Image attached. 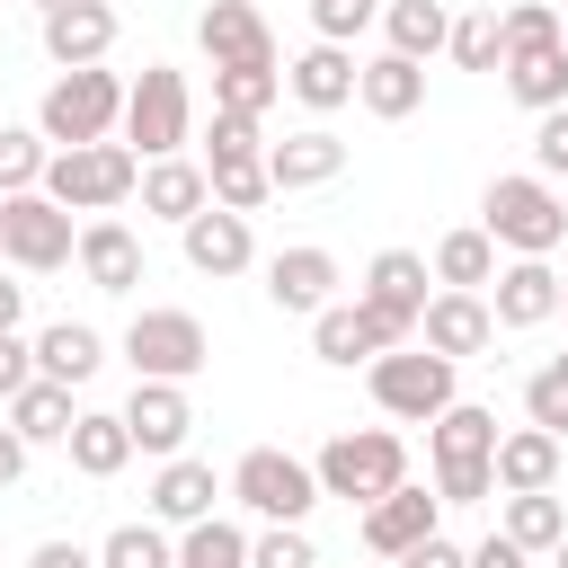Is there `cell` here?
I'll use <instances>...</instances> for the list:
<instances>
[{
    "mask_svg": "<svg viewBox=\"0 0 568 568\" xmlns=\"http://www.w3.org/2000/svg\"><path fill=\"white\" fill-rule=\"evenodd\" d=\"M479 231H488L506 257H550V248L568 240V195H559L541 169L488 178V195H479Z\"/></svg>",
    "mask_w": 568,
    "mask_h": 568,
    "instance_id": "obj_1",
    "label": "cell"
},
{
    "mask_svg": "<svg viewBox=\"0 0 568 568\" xmlns=\"http://www.w3.org/2000/svg\"><path fill=\"white\" fill-rule=\"evenodd\" d=\"M364 382H373L382 417H399V426H435V417L462 399V364H453V355H435L426 337H408V346L373 355V364H364Z\"/></svg>",
    "mask_w": 568,
    "mask_h": 568,
    "instance_id": "obj_2",
    "label": "cell"
},
{
    "mask_svg": "<svg viewBox=\"0 0 568 568\" xmlns=\"http://www.w3.org/2000/svg\"><path fill=\"white\" fill-rule=\"evenodd\" d=\"M124 89H133V80H115L106 62H80V71H62V80L44 89L36 133H44L53 151H71V142H115V133H124Z\"/></svg>",
    "mask_w": 568,
    "mask_h": 568,
    "instance_id": "obj_3",
    "label": "cell"
},
{
    "mask_svg": "<svg viewBox=\"0 0 568 568\" xmlns=\"http://www.w3.org/2000/svg\"><path fill=\"white\" fill-rule=\"evenodd\" d=\"M320 497H346V506H373V497H390L399 479H408V444L390 435V426H346V435H328L320 444Z\"/></svg>",
    "mask_w": 568,
    "mask_h": 568,
    "instance_id": "obj_4",
    "label": "cell"
},
{
    "mask_svg": "<svg viewBox=\"0 0 568 568\" xmlns=\"http://www.w3.org/2000/svg\"><path fill=\"white\" fill-rule=\"evenodd\" d=\"M133 186H142V151L133 142H71L44 169V195L71 204V213H115Z\"/></svg>",
    "mask_w": 568,
    "mask_h": 568,
    "instance_id": "obj_5",
    "label": "cell"
},
{
    "mask_svg": "<svg viewBox=\"0 0 568 568\" xmlns=\"http://www.w3.org/2000/svg\"><path fill=\"white\" fill-rule=\"evenodd\" d=\"M124 142H133L142 160H169V151H186V142H195V98H186V71L142 62V80L124 89Z\"/></svg>",
    "mask_w": 568,
    "mask_h": 568,
    "instance_id": "obj_6",
    "label": "cell"
},
{
    "mask_svg": "<svg viewBox=\"0 0 568 568\" xmlns=\"http://www.w3.org/2000/svg\"><path fill=\"white\" fill-rule=\"evenodd\" d=\"M124 364H133V382H195L213 364V337H204L195 311H133Z\"/></svg>",
    "mask_w": 568,
    "mask_h": 568,
    "instance_id": "obj_7",
    "label": "cell"
},
{
    "mask_svg": "<svg viewBox=\"0 0 568 568\" xmlns=\"http://www.w3.org/2000/svg\"><path fill=\"white\" fill-rule=\"evenodd\" d=\"M231 497H240L257 524H302V515L320 506V470L293 462V453H275V444H248V453L231 462Z\"/></svg>",
    "mask_w": 568,
    "mask_h": 568,
    "instance_id": "obj_8",
    "label": "cell"
},
{
    "mask_svg": "<svg viewBox=\"0 0 568 568\" xmlns=\"http://www.w3.org/2000/svg\"><path fill=\"white\" fill-rule=\"evenodd\" d=\"M0 231H9V266H18V275H53V266L80 257V222H71V204H53L44 186L0 195Z\"/></svg>",
    "mask_w": 568,
    "mask_h": 568,
    "instance_id": "obj_9",
    "label": "cell"
},
{
    "mask_svg": "<svg viewBox=\"0 0 568 568\" xmlns=\"http://www.w3.org/2000/svg\"><path fill=\"white\" fill-rule=\"evenodd\" d=\"M195 44H204L213 71H275V36H266L257 0H213L195 18Z\"/></svg>",
    "mask_w": 568,
    "mask_h": 568,
    "instance_id": "obj_10",
    "label": "cell"
},
{
    "mask_svg": "<svg viewBox=\"0 0 568 568\" xmlns=\"http://www.w3.org/2000/svg\"><path fill=\"white\" fill-rule=\"evenodd\" d=\"M417 337L435 346V355H453V364H470V355H488L497 346V311H488V293H426V311H417Z\"/></svg>",
    "mask_w": 568,
    "mask_h": 568,
    "instance_id": "obj_11",
    "label": "cell"
},
{
    "mask_svg": "<svg viewBox=\"0 0 568 568\" xmlns=\"http://www.w3.org/2000/svg\"><path fill=\"white\" fill-rule=\"evenodd\" d=\"M266 302H275L284 320H320V311L337 302V257L311 248V240H302V248H275V257H266Z\"/></svg>",
    "mask_w": 568,
    "mask_h": 568,
    "instance_id": "obj_12",
    "label": "cell"
},
{
    "mask_svg": "<svg viewBox=\"0 0 568 568\" xmlns=\"http://www.w3.org/2000/svg\"><path fill=\"white\" fill-rule=\"evenodd\" d=\"M355 80H364V62H355V44H302L293 62H284V89L311 106V115H337V106H355Z\"/></svg>",
    "mask_w": 568,
    "mask_h": 568,
    "instance_id": "obj_13",
    "label": "cell"
},
{
    "mask_svg": "<svg viewBox=\"0 0 568 568\" xmlns=\"http://www.w3.org/2000/svg\"><path fill=\"white\" fill-rule=\"evenodd\" d=\"M178 240H186V266H195V275H248V266H257V231H248V213H231V204H204L195 222H178Z\"/></svg>",
    "mask_w": 568,
    "mask_h": 568,
    "instance_id": "obj_14",
    "label": "cell"
},
{
    "mask_svg": "<svg viewBox=\"0 0 568 568\" xmlns=\"http://www.w3.org/2000/svg\"><path fill=\"white\" fill-rule=\"evenodd\" d=\"M559 266L550 257H506L497 266V284H488V311H497V328H541V320H559Z\"/></svg>",
    "mask_w": 568,
    "mask_h": 568,
    "instance_id": "obj_15",
    "label": "cell"
},
{
    "mask_svg": "<svg viewBox=\"0 0 568 568\" xmlns=\"http://www.w3.org/2000/svg\"><path fill=\"white\" fill-rule=\"evenodd\" d=\"M124 426H133V444L142 453H186V426H195V399H186V382H133V399H124Z\"/></svg>",
    "mask_w": 568,
    "mask_h": 568,
    "instance_id": "obj_16",
    "label": "cell"
},
{
    "mask_svg": "<svg viewBox=\"0 0 568 568\" xmlns=\"http://www.w3.org/2000/svg\"><path fill=\"white\" fill-rule=\"evenodd\" d=\"M435 515H444V497H426V488H390V497H373L364 506V550L373 559H399V550H417L426 532H435Z\"/></svg>",
    "mask_w": 568,
    "mask_h": 568,
    "instance_id": "obj_17",
    "label": "cell"
},
{
    "mask_svg": "<svg viewBox=\"0 0 568 568\" xmlns=\"http://www.w3.org/2000/svg\"><path fill=\"white\" fill-rule=\"evenodd\" d=\"M142 213L151 222H195L204 204H213V178H204V160H186V151H169V160H142Z\"/></svg>",
    "mask_w": 568,
    "mask_h": 568,
    "instance_id": "obj_18",
    "label": "cell"
},
{
    "mask_svg": "<svg viewBox=\"0 0 568 568\" xmlns=\"http://www.w3.org/2000/svg\"><path fill=\"white\" fill-rule=\"evenodd\" d=\"M80 275H89L98 293H133V284H142V240H133V222L89 213V222H80Z\"/></svg>",
    "mask_w": 568,
    "mask_h": 568,
    "instance_id": "obj_19",
    "label": "cell"
},
{
    "mask_svg": "<svg viewBox=\"0 0 568 568\" xmlns=\"http://www.w3.org/2000/svg\"><path fill=\"white\" fill-rule=\"evenodd\" d=\"M337 169H346V142H337L328 124H302V133L266 142V178H275V195H293V186H328Z\"/></svg>",
    "mask_w": 568,
    "mask_h": 568,
    "instance_id": "obj_20",
    "label": "cell"
},
{
    "mask_svg": "<svg viewBox=\"0 0 568 568\" xmlns=\"http://www.w3.org/2000/svg\"><path fill=\"white\" fill-rule=\"evenodd\" d=\"M222 506V479H213V462H186V453H169L160 462V479H151V524H204Z\"/></svg>",
    "mask_w": 568,
    "mask_h": 568,
    "instance_id": "obj_21",
    "label": "cell"
},
{
    "mask_svg": "<svg viewBox=\"0 0 568 568\" xmlns=\"http://www.w3.org/2000/svg\"><path fill=\"white\" fill-rule=\"evenodd\" d=\"M106 44H115V9H106V0L44 9V53H53L62 71H80V62H106Z\"/></svg>",
    "mask_w": 568,
    "mask_h": 568,
    "instance_id": "obj_22",
    "label": "cell"
},
{
    "mask_svg": "<svg viewBox=\"0 0 568 568\" xmlns=\"http://www.w3.org/2000/svg\"><path fill=\"white\" fill-rule=\"evenodd\" d=\"M355 98H364V115L399 124V115H417V106H426V62H408V53H390V44H382V53L364 62Z\"/></svg>",
    "mask_w": 568,
    "mask_h": 568,
    "instance_id": "obj_23",
    "label": "cell"
},
{
    "mask_svg": "<svg viewBox=\"0 0 568 568\" xmlns=\"http://www.w3.org/2000/svg\"><path fill=\"white\" fill-rule=\"evenodd\" d=\"M311 355L320 364H373V355H390V337H382V320L364 302H328L311 320Z\"/></svg>",
    "mask_w": 568,
    "mask_h": 568,
    "instance_id": "obj_24",
    "label": "cell"
},
{
    "mask_svg": "<svg viewBox=\"0 0 568 568\" xmlns=\"http://www.w3.org/2000/svg\"><path fill=\"white\" fill-rule=\"evenodd\" d=\"M133 453H142V444H133L124 408H80V417H71V470H80V479H115Z\"/></svg>",
    "mask_w": 568,
    "mask_h": 568,
    "instance_id": "obj_25",
    "label": "cell"
},
{
    "mask_svg": "<svg viewBox=\"0 0 568 568\" xmlns=\"http://www.w3.org/2000/svg\"><path fill=\"white\" fill-rule=\"evenodd\" d=\"M524 488H559V435L532 417L515 435H497V497H524Z\"/></svg>",
    "mask_w": 568,
    "mask_h": 568,
    "instance_id": "obj_26",
    "label": "cell"
},
{
    "mask_svg": "<svg viewBox=\"0 0 568 568\" xmlns=\"http://www.w3.org/2000/svg\"><path fill=\"white\" fill-rule=\"evenodd\" d=\"M426 284H435V266H426L417 248H382V257L364 266V284H355V293H364L373 311H399V320H417V311H426Z\"/></svg>",
    "mask_w": 568,
    "mask_h": 568,
    "instance_id": "obj_27",
    "label": "cell"
},
{
    "mask_svg": "<svg viewBox=\"0 0 568 568\" xmlns=\"http://www.w3.org/2000/svg\"><path fill=\"white\" fill-rule=\"evenodd\" d=\"M506 89H515V106H568V36H550V44H515L506 53Z\"/></svg>",
    "mask_w": 568,
    "mask_h": 568,
    "instance_id": "obj_28",
    "label": "cell"
},
{
    "mask_svg": "<svg viewBox=\"0 0 568 568\" xmlns=\"http://www.w3.org/2000/svg\"><path fill=\"white\" fill-rule=\"evenodd\" d=\"M98 364H106V337H98L89 320H53V328H36V373H44V382H71V390H80Z\"/></svg>",
    "mask_w": 568,
    "mask_h": 568,
    "instance_id": "obj_29",
    "label": "cell"
},
{
    "mask_svg": "<svg viewBox=\"0 0 568 568\" xmlns=\"http://www.w3.org/2000/svg\"><path fill=\"white\" fill-rule=\"evenodd\" d=\"M382 36H390V53L435 62L453 44V18H444V0H382Z\"/></svg>",
    "mask_w": 568,
    "mask_h": 568,
    "instance_id": "obj_30",
    "label": "cell"
},
{
    "mask_svg": "<svg viewBox=\"0 0 568 568\" xmlns=\"http://www.w3.org/2000/svg\"><path fill=\"white\" fill-rule=\"evenodd\" d=\"M426 266H435V284H453V293H488V284H497V240H488L479 222H470V231H444Z\"/></svg>",
    "mask_w": 568,
    "mask_h": 568,
    "instance_id": "obj_31",
    "label": "cell"
},
{
    "mask_svg": "<svg viewBox=\"0 0 568 568\" xmlns=\"http://www.w3.org/2000/svg\"><path fill=\"white\" fill-rule=\"evenodd\" d=\"M426 444H435V462H497V408L453 399V408L426 426Z\"/></svg>",
    "mask_w": 568,
    "mask_h": 568,
    "instance_id": "obj_32",
    "label": "cell"
},
{
    "mask_svg": "<svg viewBox=\"0 0 568 568\" xmlns=\"http://www.w3.org/2000/svg\"><path fill=\"white\" fill-rule=\"evenodd\" d=\"M71 417H80V408H71V382H44V373L9 399V426H18L27 444H71Z\"/></svg>",
    "mask_w": 568,
    "mask_h": 568,
    "instance_id": "obj_33",
    "label": "cell"
},
{
    "mask_svg": "<svg viewBox=\"0 0 568 568\" xmlns=\"http://www.w3.org/2000/svg\"><path fill=\"white\" fill-rule=\"evenodd\" d=\"M204 178H213V204H231V213H257V204L275 195V178H266V151H231V160H204Z\"/></svg>",
    "mask_w": 568,
    "mask_h": 568,
    "instance_id": "obj_34",
    "label": "cell"
},
{
    "mask_svg": "<svg viewBox=\"0 0 568 568\" xmlns=\"http://www.w3.org/2000/svg\"><path fill=\"white\" fill-rule=\"evenodd\" d=\"M462 71H506V9H470L453 18V44H444Z\"/></svg>",
    "mask_w": 568,
    "mask_h": 568,
    "instance_id": "obj_35",
    "label": "cell"
},
{
    "mask_svg": "<svg viewBox=\"0 0 568 568\" xmlns=\"http://www.w3.org/2000/svg\"><path fill=\"white\" fill-rule=\"evenodd\" d=\"M44 169H53V142H44L36 124H0V195L44 186Z\"/></svg>",
    "mask_w": 568,
    "mask_h": 568,
    "instance_id": "obj_36",
    "label": "cell"
},
{
    "mask_svg": "<svg viewBox=\"0 0 568 568\" xmlns=\"http://www.w3.org/2000/svg\"><path fill=\"white\" fill-rule=\"evenodd\" d=\"M98 568H178V541H169V524H115L98 541Z\"/></svg>",
    "mask_w": 568,
    "mask_h": 568,
    "instance_id": "obj_37",
    "label": "cell"
},
{
    "mask_svg": "<svg viewBox=\"0 0 568 568\" xmlns=\"http://www.w3.org/2000/svg\"><path fill=\"white\" fill-rule=\"evenodd\" d=\"M178 568H248V532L222 524V515H204V524L178 532Z\"/></svg>",
    "mask_w": 568,
    "mask_h": 568,
    "instance_id": "obj_38",
    "label": "cell"
},
{
    "mask_svg": "<svg viewBox=\"0 0 568 568\" xmlns=\"http://www.w3.org/2000/svg\"><path fill=\"white\" fill-rule=\"evenodd\" d=\"M506 532H515L524 550H559V532H568V506H559L550 488H524V497H506Z\"/></svg>",
    "mask_w": 568,
    "mask_h": 568,
    "instance_id": "obj_39",
    "label": "cell"
},
{
    "mask_svg": "<svg viewBox=\"0 0 568 568\" xmlns=\"http://www.w3.org/2000/svg\"><path fill=\"white\" fill-rule=\"evenodd\" d=\"M275 98H284V62H275V71H213V106H222V115H257V124H266Z\"/></svg>",
    "mask_w": 568,
    "mask_h": 568,
    "instance_id": "obj_40",
    "label": "cell"
},
{
    "mask_svg": "<svg viewBox=\"0 0 568 568\" xmlns=\"http://www.w3.org/2000/svg\"><path fill=\"white\" fill-rule=\"evenodd\" d=\"M524 417L550 426V435H568V355H550V364L524 382Z\"/></svg>",
    "mask_w": 568,
    "mask_h": 568,
    "instance_id": "obj_41",
    "label": "cell"
},
{
    "mask_svg": "<svg viewBox=\"0 0 568 568\" xmlns=\"http://www.w3.org/2000/svg\"><path fill=\"white\" fill-rule=\"evenodd\" d=\"M248 568H320V550H311L302 524H266V532L248 541Z\"/></svg>",
    "mask_w": 568,
    "mask_h": 568,
    "instance_id": "obj_42",
    "label": "cell"
},
{
    "mask_svg": "<svg viewBox=\"0 0 568 568\" xmlns=\"http://www.w3.org/2000/svg\"><path fill=\"white\" fill-rule=\"evenodd\" d=\"M435 497H444V506H479V497H497V462H435Z\"/></svg>",
    "mask_w": 568,
    "mask_h": 568,
    "instance_id": "obj_43",
    "label": "cell"
},
{
    "mask_svg": "<svg viewBox=\"0 0 568 568\" xmlns=\"http://www.w3.org/2000/svg\"><path fill=\"white\" fill-rule=\"evenodd\" d=\"M373 18H382V0H311V27H320L328 44H355Z\"/></svg>",
    "mask_w": 568,
    "mask_h": 568,
    "instance_id": "obj_44",
    "label": "cell"
},
{
    "mask_svg": "<svg viewBox=\"0 0 568 568\" xmlns=\"http://www.w3.org/2000/svg\"><path fill=\"white\" fill-rule=\"evenodd\" d=\"M532 169H541L550 186L568 178V106H541V115H532Z\"/></svg>",
    "mask_w": 568,
    "mask_h": 568,
    "instance_id": "obj_45",
    "label": "cell"
},
{
    "mask_svg": "<svg viewBox=\"0 0 568 568\" xmlns=\"http://www.w3.org/2000/svg\"><path fill=\"white\" fill-rule=\"evenodd\" d=\"M559 36V9L550 0H506V53L515 44H550Z\"/></svg>",
    "mask_w": 568,
    "mask_h": 568,
    "instance_id": "obj_46",
    "label": "cell"
},
{
    "mask_svg": "<svg viewBox=\"0 0 568 568\" xmlns=\"http://www.w3.org/2000/svg\"><path fill=\"white\" fill-rule=\"evenodd\" d=\"M231 151H266V133H257V115H222V106H213V133H204V160H231Z\"/></svg>",
    "mask_w": 568,
    "mask_h": 568,
    "instance_id": "obj_47",
    "label": "cell"
},
{
    "mask_svg": "<svg viewBox=\"0 0 568 568\" xmlns=\"http://www.w3.org/2000/svg\"><path fill=\"white\" fill-rule=\"evenodd\" d=\"M27 382H36V346H27L18 328H0V399H18Z\"/></svg>",
    "mask_w": 568,
    "mask_h": 568,
    "instance_id": "obj_48",
    "label": "cell"
},
{
    "mask_svg": "<svg viewBox=\"0 0 568 568\" xmlns=\"http://www.w3.org/2000/svg\"><path fill=\"white\" fill-rule=\"evenodd\" d=\"M470 568H532V550L515 532H488V541H470Z\"/></svg>",
    "mask_w": 568,
    "mask_h": 568,
    "instance_id": "obj_49",
    "label": "cell"
},
{
    "mask_svg": "<svg viewBox=\"0 0 568 568\" xmlns=\"http://www.w3.org/2000/svg\"><path fill=\"white\" fill-rule=\"evenodd\" d=\"M399 568H470V550H462V541H444V532H426L417 550H399Z\"/></svg>",
    "mask_w": 568,
    "mask_h": 568,
    "instance_id": "obj_50",
    "label": "cell"
},
{
    "mask_svg": "<svg viewBox=\"0 0 568 568\" xmlns=\"http://www.w3.org/2000/svg\"><path fill=\"white\" fill-rule=\"evenodd\" d=\"M27 568H98V550H80V541H36Z\"/></svg>",
    "mask_w": 568,
    "mask_h": 568,
    "instance_id": "obj_51",
    "label": "cell"
},
{
    "mask_svg": "<svg viewBox=\"0 0 568 568\" xmlns=\"http://www.w3.org/2000/svg\"><path fill=\"white\" fill-rule=\"evenodd\" d=\"M18 479H27V435L0 417V488H18Z\"/></svg>",
    "mask_w": 568,
    "mask_h": 568,
    "instance_id": "obj_52",
    "label": "cell"
},
{
    "mask_svg": "<svg viewBox=\"0 0 568 568\" xmlns=\"http://www.w3.org/2000/svg\"><path fill=\"white\" fill-rule=\"evenodd\" d=\"M18 320H27V284H9V275H0V328H18Z\"/></svg>",
    "mask_w": 568,
    "mask_h": 568,
    "instance_id": "obj_53",
    "label": "cell"
},
{
    "mask_svg": "<svg viewBox=\"0 0 568 568\" xmlns=\"http://www.w3.org/2000/svg\"><path fill=\"white\" fill-rule=\"evenodd\" d=\"M550 559H559V568H568V532H559V550H550Z\"/></svg>",
    "mask_w": 568,
    "mask_h": 568,
    "instance_id": "obj_54",
    "label": "cell"
},
{
    "mask_svg": "<svg viewBox=\"0 0 568 568\" xmlns=\"http://www.w3.org/2000/svg\"><path fill=\"white\" fill-rule=\"evenodd\" d=\"M559 320H568V284H559Z\"/></svg>",
    "mask_w": 568,
    "mask_h": 568,
    "instance_id": "obj_55",
    "label": "cell"
},
{
    "mask_svg": "<svg viewBox=\"0 0 568 568\" xmlns=\"http://www.w3.org/2000/svg\"><path fill=\"white\" fill-rule=\"evenodd\" d=\"M36 9H71V0H36Z\"/></svg>",
    "mask_w": 568,
    "mask_h": 568,
    "instance_id": "obj_56",
    "label": "cell"
},
{
    "mask_svg": "<svg viewBox=\"0 0 568 568\" xmlns=\"http://www.w3.org/2000/svg\"><path fill=\"white\" fill-rule=\"evenodd\" d=\"M0 266H9V231H0Z\"/></svg>",
    "mask_w": 568,
    "mask_h": 568,
    "instance_id": "obj_57",
    "label": "cell"
},
{
    "mask_svg": "<svg viewBox=\"0 0 568 568\" xmlns=\"http://www.w3.org/2000/svg\"><path fill=\"white\" fill-rule=\"evenodd\" d=\"M559 36H568V9H559Z\"/></svg>",
    "mask_w": 568,
    "mask_h": 568,
    "instance_id": "obj_58",
    "label": "cell"
}]
</instances>
